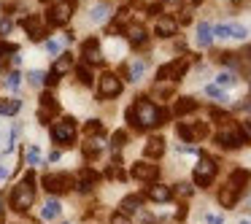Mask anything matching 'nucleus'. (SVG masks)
Returning <instances> with one entry per match:
<instances>
[{"label":"nucleus","mask_w":251,"mask_h":224,"mask_svg":"<svg viewBox=\"0 0 251 224\" xmlns=\"http://www.w3.org/2000/svg\"><path fill=\"white\" fill-rule=\"evenodd\" d=\"M168 111L159 108L157 103H151L149 98H138L132 108H127V119H130L132 127L138 130H151V127H159L168 122Z\"/></svg>","instance_id":"1"},{"label":"nucleus","mask_w":251,"mask_h":224,"mask_svg":"<svg viewBox=\"0 0 251 224\" xmlns=\"http://www.w3.org/2000/svg\"><path fill=\"white\" fill-rule=\"evenodd\" d=\"M33 205H35V175L30 170L27 178L11 186V192H8V208L14 213H30Z\"/></svg>","instance_id":"2"},{"label":"nucleus","mask_w":251,"mask_h":224,"mask_svg":"<svg viewBox=\"0 0 251 224\" xmlns=\"http://www.w3.org/2000/svg\"><path fill=\"white\" fill-rule=\"evenodd\" d=\"M216 143L222 149H240V146H249V143H251V135L240 124L227 122V124L216 132Z\"/></svg>","instance_id":"3"},{"label":"nucleus","mask_w":251,"mask_h":224,"mask_svg":"<svg viewBox=\"0 0 251 224\" xmlns=\"http://www.w3.org/2000/svg\"><path fill=\"white\" fill-rule=\"evenodd\" d=\"M216 159H211L208 154H200V159H197L195 165V173H192V181H195V186H200V189H208V186L213 184V178H216Z\"/></svg>","instance_id":"4"},{"label":"nucleus","mask_w":251,"mask_h":224,"mask_svg":"<svg viewBox=\"0 0 251 224\" xmlns=\"http://www.w3.org/2000/svg\"><path fill=\"white\" fill-rule=\"evenodd\" d=\"M76 135H78V127H76V119L65 116V119H57L51 124V141L57 146H73L76 143Z\"/></svg>","instance_id":"5"},{"label":"nucleus","mask_w":251,"mask_h":224,"mask_svg":"<svg viewBox=\"0 0 251 224\" xmlns=\"http://www.w3.org/2000/svg\"><path fill=\"white\" fill-rule=\"evenodd\" d=\"M41 186H44V192H49L51 197H62L73 189V178L68 173H44Z\"/></svg>","instance_id":"6"},{"label":"nucleus","mask_w":251,"mask_h":224,"mask_svg":"<svg viewBox=\"0 0 251 224\" xmlns=\"http://www.w3.org/2000/svg\"><path fill=\"white\" fill-rule=\"evenodd\" d=\"M122 89H125V78L116 76V73L105 71L103 76H100V87H98V95L100 100H114L122 95Z\"/></svg>","instance_id":"7"},{"label":"nucleus","mask_w":251,"mask_h":224,"mask_svg":"<svg viewBox=\"0 0 251 224\" xmlns=\"http://www.w3.org/2000/svg\"><path fill=\"white\" fill-rule=\"evenodd\" d=\"M60 114V103L51 92H41V103H38V122L41 124H51V119Z\"/></svg>","instance_id":"8"},{"label":"nucleus","mask_w":251,"mask_h":224,"mask_svg":"<svg viewBox=\"0 0 251 224\" xmlns=\"http://www.w3.org/2000/svg\"><path fill=\"white\" fill-rule=\"evenodd\" d=\"M71 17H73V0H62V3L51 6L49 14H46V19H49L51 27H62V25H68Z\"/></svg>","instance_id":"9"},{"label":"nucleus","mask_w":251,"mask_h":224,"mask_svg":"<svg viewBox=\"0 0 251 224\" xmlns=\"http://www.w3.org/2000/svg\"><path fill=\"white\" fill-rule=\"evenodd\" d=\"M189 68V60H173L157 71V81H181Z\"/></svg>","instance_id":"10"},{"label":"nucleus","mask_w":251,"mask_h":224,"mask_svg":"<svg viewBox=\"0 0 251 224\" xmlns=\"http://www.w3.org/2000/svg\"><path fill=\"white\" fill-rule=\"evenodd\" d=\"M81 57H84V65H103L105 57L100 51V38H84L81 44Z\"/></svg>","instance_id":"11"},{"label":"nucleus","mask_w":251,"mask_h":224,"mask_svg":"<svg viewBox=\"0 0 251 224\" xmlns=\"http://www.w3.org/2000/svg\"><path fill=\"white\" fill-rule=\"evenodd\" d=\"M130 175H132L135 181L149 184V181H157L159 168H157V165H151V162H135V165H132V170H130Z\"/></svg>","instance_id":"12"},{"label":"nucleus","mask_w":251,"mask_h":224,"mask_svg":"<svg viewBox=\"0 0 251 224\" xmlns=\"http://www.w3.org/2000/svg\"><path fill=\"white\" fill-rule=\"evenodd\" d=\"M22 27L30 33V38H33V41H46V38H49V30L41 25V17H25L22 19Z\"/></svg>","instance_id":"13"},{"label":"nucleus","mask_w":251,"mask_h":224,"mask_svg":"<svg viewBox=\"0 0 251 224\" xmlns=\"http://www.w3.org/2000/svg\"><path fill=\"white\" fill-rule=\"evenodd\" d=\"M41 219L44 222H54V219H62V202L57 197H49V200L41 205Z\"/></svg>","instance_id":"14"},{"label":"nucleus","mask_w":251,"mask_h":224,"mask_svg":"<svg viewBox=\"0 0 251 224\" xmlns=\"http://www.w3.org/2000/svg\"><path fill=\"white\" fill-rule=\"evenodd\" d=\"M146 197L151 202H168L170 197H173V186H168V184H151L146 189Z\"/></svg>","instance_id":"15"},{"label":"nucleus","mask_w":251,"mask_h":224,"mask_svg":"<svg viewBox=\"0 0 251 224\" xmlns=\"http://www.w3.org/2000/svg\"><path fill=\"white\" fill-rule=\"evenodd\" d=\"M176 30H178V22H176L173 17H159L154 33H157V38H173Z\"/></svg>","instance_id":"16"},{"label":"nucleus","mask_w":251,"mask_h":224,"mask_svg":"<svg viewBox=\"0 0 251 224\" xmlns=\"http://www.w3.org/2000/svg\"><path fill=\"white\" fill-rule=\"evenodd\" d=\"M127 41H130L132 49H141V46L149 44V33L141 25H130V27H127Z\"/></svg>","instance_id":"17"},{"label":"nucleus","mask_w":251,"mask_h":224,"mask_svg":"<svg viewBox=\"0 0 251 224\" xmlns=\"http://www.w3.org/2000/svg\"><path fill=\"white\" fill-rule=\"evenodd\" d=\"M143 154H146L149 159H159L165 154V138H159V135L149 138L146 146H143Z\"/></svg>","instance_id":"18"},{"label":"nucleus","mask_w":251,"mask_h":224,"mask_svg":"<svg viewBox=\"0 0 251 224\" xmlns=\"http://www.w3.org/2000/svg\"><path fill=\"white\" fill-rule=\"evenodd\" d=\"M249 181H251V173H249V170H243V168H238V170H232V173H229V181H227V184L240 195V192L246 189V184H249Z\"/></svg>","instance_id":"19"},{"label":"nucleus","mask_w":251,"mask_h":224,"mask_svg":"<svg viewBox=\"0 0 251 224\" xmlns=\"http://www.w3.org/2000/svg\"><path fill=\"white\" fill-rule=\"evenodd\" d=\"M238 197H240V195L232 189V186H229V184H224L222 189H219V205H222V208H235Z\"/></svg>","instance_id":"20"},{"label":"nucleus","mask_w":251,"mask_h":224,"mask_svg":"<svg viewBox=\"0 0 251 224\" xmlns=\"http://www.w3.org/2000/svg\"><path fill=\"white\" fill-rule=\"evenodd\" d=\"M141 205H143V197H141V195H130V197H125V200H122L119 211L127 213V216H132V213L141 211Z\"/></svg>","instance_id":"21"},{"label":"nucleus","mask_w":251,"mask_h":224,"mask_svg":"<svg viewBox=\"0 0 251 224\" xmlns=\"http://www.w3.org/2000/svg\"><path fill=\"white\" fill-rule=\"evenodd\" d=\"M192 111H197V100L195 98H178L173 105V114L176 116H184V114H192Z\"/></svg>","instance_id":"22"},{"label":"nucleus","mask_w":251,"mask_h":224,"mask_svg":"<svg viewBox=\"0 0 251 224\" xmlns=\"http://www.w3.org/2000/svg\"><path fill=\"white\" fill-rule=\"evenodd\" d=\"M22 111V100L19 98H8V100H0V116H14Z\"/></svg>","instance_id":"23"},{"label":"nucleus","mask_w":251,"mask_h":224,"mask_svg":"<svg viewBox=\"0 0 251 224\" xmlns=\"http://www.w3.org/2000/svg\"><path fill=\"white\" fill-rule=\"evenodd\" d=\"M98 135H105V124L100 119H89L84 124V138H98Z\"/></svg>","instance_id":"24"},{"label":"nucleus","mask_w":251,"mask_h":224,"mask_svg":"<svg viewBox=\"0 0 251 224\" xmlns=\"http://www.w3.org/2000/svg\"><path fill=\"white\" fill-rule=\"evenodd\" d=\"M197 44L200 46H211L213 44V27L208 22H200V27H197Z\"/></svg>","instance_id":"25"},{"label":"nucleus","mask_w":251,"mask_h":224,"mask_svg":"<svg viewBox=\"0 0 251 224\" xmlns=\"http://www.w3.org/2000/svg\"><path fill=\"white\" fill-rule=\"evenodd\" d=\"M71 65H73V60H71V54L65 51L62 57H57V62H54V68H51V73L60 78V76H65V73L71 71Z\"/></svg>","instance_id":"26"},{"label":"nucleus","mask_w":251,"mask_h":224,"mask_svg":"<svg viewBox=\"0 0 251 224\" xmlns=\"http://www.w3.org/2000/svg\"><path fill=\"white\" fill-rule=\"evenodd\" d=\"M76 78H78V84H81L84 89L92 87V81H95V78H92V71H89V65H78V68H76Z\"/></svg>","instance_id":"27"},{"label":"nucleus","mask_w":251,"mask_h":224,"mask_svg":"<svg viewBox=\"0 0 251 224\" xmlns=\"http://www.w3.org/2000/svg\"><path fill=\"white\" fill-rule=\"evenodd\" d=\"M176 132H178L181 138H184V143H195L197 135H195V127H189L186 122H178V127H176Z\"/></svg>","instance_id":"28"},{"label":"nucleus","mask_w":251,"mask_h":224,"mask_svg":"<svg viewBox=\"0 0 251 224\" xmlns=\"http://www.w3.org/2000/svg\"><path fill=\"white\" fill-rule=\"evenodd\" d=\"M3 87L11 89V92H17V89L22 87V73H19V71H11V73L6 76V81H3Z\"/></svg>","instance_id":"29"},{"label":"nucleus","mask_w":251,"mask_h":224,"mask_svg":"<svg viewBox=\"0 0 251 224\" xmlns=\"http://www.w3.org/2000/svg\"><path fill=\"white\" fill-rule=\"evenodd\" d=\"M205 95L213 100H219V103H227V92H224L222 87H216V84H211V87H205Z\"/></svg>","instance_id":"30"},{"label":"nucleus","mask_w":251,"mask_h":224,"mask_svg":"<svg viewBox=\"0 0 251 224\" xmlns=\"http://www.w3.org/2000/svg\"><path fill=\"white\" fill-rule=\"evenodd\" d=\"M41 159H44L41 149H38V146H30V149H27V165H30V168H38Z\"/></svg>","instance_id":"31"},{"label":"nucleus","mask_w":251,"mask_h":224,"mask_svg":"<svg viewBox=\"0 0 251 224\" xmlns=\"http://www.w3.org/2000/svg\"><path fill=\"white\" fill-rule=\"evenodd\" d=\"M92 22H105V19H108V6H105V3H100V6H95L92 8Z\"/></svg>","instance_id":"32"},{"label":"nucleus","mask_w":251,"mask_h":224,"mask_svg":"<svg viewBox=\"0 0 251 224\" xmlns=\"http://www.w3.org/2000/svg\"><path fill=\"white\" fill-rule=\"evenodd\" d=\"M227 38L243 41L246 38V27H243V25H227Z\"/></svg>","instance_id":"33"},{"label":"nucleus","mask_w":251,"mask_h":224,"mask_svg":"<svg viewBox=\"0 0 251 224\" xmlns=\"http://www.w3.org/2000/svg\"><path fill=\"white\" fill-rule=\"evenodd\" d=\"M235 81H238V78H235V73H227V71L216 76V87H232Z\"/></svg>","instance_id":"34"},{"label":"nucleus","mask_w":251,"mask_h":224,"mask_svg":"<svg viewBox=\"0 0 251 224\" xmlns=\"http://www.w3.org/2000/svg\"><path fill=\"white\" fill-rule=\"evenodd\" d=\"M125 143H127V132H125V130H116L114 138H111V146H114V149H122Z\"/></svg>","instance_id":"35"},{"label":"nucleus","mask_w":251,"mask_h":224,"mask_svg":"<svg viewBox=\"0 0 251 224\" xmlns=\"http://www.w3.org/2000/svg\"><path fill=\"white\" fill-rule=\"evenodd\" d=\"M108 224H132V219L127 216V213H122V211H116V213H111V219H108Z\"/></svg>","instance_id":"36"},{"label":"nucleus","mask_w":251,"mask_h":224,"mask_svg":"<svg viewBox=\"0 0 251 224\" xmlns=\"http://www.w3.org/2000/svg\"><path fill=\"white\" fill-rule=\"evenodd\" d=\"M27 78H30V84H33V87H44V81H46V76L41 71H30Z\"/></svg>","instance_id":"37"},{"label":"nucleus","mask_w":251,"mask_h":224,"mask_svg":"<svg viewBox=\"0 0 251 224\" xmlns=\"http://www.w3.org/2000/svg\"><path fill=\"white\" fill-rule=\"evenodd\" d=\"M173 195H181V197H192L195 195V189H192V184H178L173 189Z\"/></svg>","instance_id":"38"},{"label":"nucleus","mask_w":251,"mask_h":224,"mask_svg":"<svg viewBox=\"0 0 251 224\" xmlns=\"http://www.w3.org/2000/svg\"><path fill=\"white\" fill-rule=\"evenodd\" d=\"M17 51H19V46H14V44H0V60H3L6 54H17Z\"/></svg>","instance_id":"39"},{"label":"nucleus","mask_w":251,"mask_h":224,"mask_svg":"<svg viewBox=\"0 0 251 224\" xmlns=\"http://www.w3.org/2000/svg\"><path fill=\"white\" fill-rule=\"evenodd\" d=\"M211 119H216L219 124H222V122H229V116L224 114V111H219V108H211Z\"/></svg>","instance_id":"40"},{"label":"nucleus","mask_w":251,"mask_h":224,"mask_svg":"<svg viewBox=\"0 0 251 224\" xmlns=\"http://www.w3.org/2000/svg\"><path fill=\"white\" fill-rule=\"evenodd\" d=\"M11 33V22H8V19H3V22H0V38H3V35H8Z\"/></svg>","instance_id":"41"},{"label":"nucleus","mask_w":251,"mask_h":224,"mask_svg":"<svg viewBox=\"0 0 251 224\" xmlns=\"http://www.w3.org/2000/svg\"><path fill=\"white\" fill-rule=\"evenodd\" d=\"M205 222H208V224H224V219H222V216H216V213H208Z\"/></svg>","instance_id":"42"},{"label":"nucleus","mask_w":251,"mask_h":224,"mask_svg":"<svg viewBox=\"0 0 251 224\" xmlns=\"http://www.w3.org/2000/svg\"><path fill=\"white\" fill-rule=\"evenodd\" d=\"M46 49H49L51 54H57V51H60V44H57V41H46Z\"/></svg>","instance_id":"43"},{"label":"nucleus","mask_w":251,"mask_h":224,"mask_svg":"<svg viewBox=\"0 0 251 224\" xmlns=\"http://www.w3.org/2000/svg\"><path fill=\"white\" fill-rule=\"evenodd\" d=\"M3 178H8V168H0V181Z\"/></svg>","instance_id":"44"},{"label":"nucleus","mask_w":251,"mask_h":224,"mask_svg":"<svg viewBox=\"0 0 251 224\" xmlns=\"http://www.w3.org/2000/svg\"><path fill=\"white\" fill-rule=\"evenodd\" d=\"M3 219H6V208H3V202H0V224H3Z\"/></svg>","instance_id":"45"},{"label":"nucleus","mask_w":251,"mask_h":224,"mask_svg":"<svg viewBox=\"0 0 251 224\" xmlns=\"http://www.w3.org/2000/svg\"><path fill=\"white\" fill-rule=\"evenodd\" d=\"M246 132H251V119H246Z\"/></svg>","instance_id":"46"},{"label":"nucleus","mask_w":251,"mask_h":224,"mask_svg":"<svg viewBox=\"0 0 251 224\" xmlns=\"http://www.w3.org/2000/svg\"><path fill=\"white\" fill-rule=\"evenodd\" d=\"M240 224H249V222H246V219H243V222H240Z\"/></svg>","instance_id":"47"},{"label":"nucleus","mask_w":251,"mask_h":224,"mask_svg":"<svg viewBox=\"0 0 251 224\" xmlns=\"http://www.w3.org/2000/svg\"><path fill=\"white\" fill-rule=\"evenodd\" d=\"M41 3H49V0H41Z\"/></svg>","instance_id":"48"},{"label":"nucleus","mask_w":251,"mask_h":224,"mask_svg":"<svg viewBox=\"0 0 251 224\" xmlns=\"http://www.w3.org/2000/svg\"><path fill=\"white\" fill-rule=\"evenodd\" d=\"M65 224H71V222H65Z\"/></svg>","instance_id":"49"}]
</instances>
